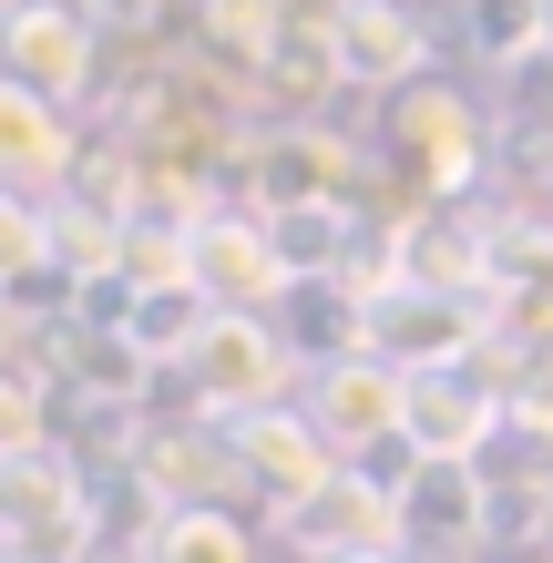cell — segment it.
Listing matches in <instances>:
<instances>
[{"instance_id":"6da1fadb","label":"cell","mask_w":553,"mask_h":563,"mask_svg":"<svg viewBox=\"0 0 553 563\" xmlns=\"http://www.w3.org/2000/svg\"><path fill=\"white\" fill-rule=\"evenodd\" d=\"M482 339H493V318H482V297L472 287H441V277H389L369 297V358H389L400 379H451V369H472Z\"/></svg>"},{"instance_id":"7a4b0ae2","label":"cell","mask_w":553,"mask_h":563,"mask_svg":"<svg viewBox=\"0 0 553 563\" xmlns=\"http://www.w3.org/2000/svg\"><path fill=\"white\" fill-rule=\"evenodd\" d=\"M175 379L195 389V410L225 430V420H256V410H287V389H298V349H287L277 318H206V339L185 349Z\"/></svg>"},{"instance_id":"3957f363","label":"cell","mask_w":553,"mask_h":563,"mask_svg":"<svg viewBox=\"0 0 553 563\" xmlns=\"http://www.w3.org/2000/svg\"><path fill=\"white\" fill-rule=\"evenodd\" d=\"M195 297H206L215 318H277L287 297H298V267H287L277 225L215 206L206 225H195Z\"/></svg>"},{"instance_id":"277c9868","label":"cell","mask_w":553,"mask_h":563,"mask_svg":"<svg viewBox=\"0 0 553 563\" xmlns=\"http://www.w3.org/2000/svg\"><path fill=\"white\" fill-rule=\"evenodd\" d=\"M298 410L318 420V441H329L339 461H369V451H400L410 430V379L389 369V358H329V369H308Z\"/></svg>"},{"instance_id":"5b68a950","label":"cell","mask_w":553,"mask_h":563,"mask_svg":"<svg viewBox=\"0 0 553 563\" xmlns=\"http://www.w3.org/2000/svg\"><path fill=\"white\" fill-rule=\"evenodd\" d=\"M215 441H225V472H236L246 492H267V503H277V522L298 512V503H318V492L349 472V461L318 441V420H308L298 400H287V410H256V420H225Z\"/></svg>"},{"instance_id":"8992f818","label":"cell","mask_w":553,"mask_h":563,"mask_svg":"<svg viewBox=\"0 0 553 563\" xmlns=\"http://www.w3.org/2000/svg\"><path fill=\"white\" fill-rule=\"evenodd\" d=\"M287 543L308 563H349V553H410V512H400V482H379L369 461H349V472L318 492V503L287 512Z\"/></svg>"},{"instance_id":"52a82bcc","label":"cell","mask_w":553,"mask_h":563,"mask_svg":"<svg viewBox=\"0 0 553 563\" xmlns=\"http://www.w3.org/2000/svg\"><path fill=\"white\" fill-rule=\"evenodd\" d=\"M318 42H329V82H349V92H400L431 62V31L400 0H329Z\"/></svg>"},{"instance_id":"ba28073f","label":"cell","mask_w":553,"mask_h":563,"mask_svg":"<svg viewBox=\"0 0 553 563\" xmlns=\"http://www.w3.org/2000/svg\"><path fill=\"white\" fill-rule=\"evenodd\" d=\"M0 62H11L21 92H42V103L73 113V92L92 82V11H82V0H11Z\"/></svg>"},{"instance_id":"9c48e42d","label":"cell","mask_w":553,"mask_h":563,"mask_svg":"<svg viewBox=\"0 0 553 563\" xmlns=\"http://www.w3.org/2000/svg\"><path fill=\"white\" fill-rule=\"evenodd\" d=\"M82 175V134H73V113L42 103V92H21V82H0V195H73Z\"/></svg>"},{"instance_id":"30bf717a","label":"cell","mask_w":553,"mask_h":563,"mask_svg":"<svg viewBox=\"0 0 553 563\" xmlns=\"http://www.w3.org/2000/svg\"><path fill=\"white\" fill-rule=\"evenodd\" d=\"M400 512H410V553H472V543H493V492H482L472 461H410Z\"/></svg>"},{"instance_id":"8fae6325","label":"cell","mask_w":553,"mask_h":563,"mask_svg":"<svg viewBox=\"0 0 553 563\" xmlns=\"http://www.w3.org/2000/svg\"><path fill=\"white\" fill-rule=\"evenodd\" d=\"M493 430H502V400H493L472 369L410 379V430H400L410 461H482V441H493Z\"/></svg>"},{"instance_id":"7c38bea8","label":"cell","mask_w":553,"mask_h":563,"mask_svg":"<svg viewBox=\"0 0 553 563\" xmlns=\"http://www.w3.org/2000/svg\"><path fill=\"white\" fill-rule=\"evenodd\" d=\"M123 225H134V216L82 206V185L52 195V277H73V287H123Z\"/></svg>"},{"instance_id":"4fadbf2b","label":"cell","mask_w":553,"mask_h":563,"mask_svg":"<svg viewBox=\"0 0 553 563\" xmlns=\"http://www.w3.org/2000/svg\"><path fill=\"white\" fill-rule=\"evenodd\" d=\"M144 563H256V543H246V522H236V512H215V503H175V512L144 533Z\"/></svg>"},{"instance_id":"5bb4252c","label":"cell","mask_w":553,"mask_h":563,"mask_svg":"<svg viewBox=\"0 0 553 563\" xmlns=\"http://www.w3.org/2000/svg\"><path fill=\"white\" fill-rule=\"evenodd\" d=\"M267 225H277V246H287V267L298 277H329L339 267V246H349V216L318 195V206H267Z\"/></svg>"},{"instance_id":"9a60e30c","label":"cell","mask_w":553,"mask_h":563,"mask_svg":"<svg viewBox=\"0 0 553 563\" xmlns=\"http://www.w3.org/2000/svg\"><path fill=\"white\" fill-rule=\"evenodd\" d=\"M431 154V185H462V154H472V123L441 103V92H410L400 103V154Z\"/></svg>"},{"instance_id":"2e32d148","label":"cell","mask_w":553,"mask_h":563,"mask_svg":"<svg viewBox=\"0 0 553 563\" xmlns=\"http://www.w3.org/2000/svg\"><path fill=\"white\" fill-rule=\"evenodd\" d=\"M0 277L11 287L52 277V206L42 195H0Z\"/></svg>"},{"instance_id":"e0dca14e","label":"cell","mask_w":553,"mask_h":563,"mask_svg":"<svg viewBox=\"0 0 553 563\" xmlns=\"http://www.w3.org/2000/svg\"><path fill=\"white\" fill-rule=\"evenodd\" d=\"M144 369H154V358L123 339V328H82V349H73V379L92 389V400H123V389H134Z\"/></svg>"},{"instance_id":"ac0fdd59","label":"cell","mask_w":553,"mask_h":563,"mask_svg":"<svg viewBox=\"0 0 553 563\" xmlns=\"http://www.w3.org/2000/svg\"><path fill=\"white\" fill-rule=\"evenodd\" d=\"M533 52H543V62H553V0H543V21H533Z\"/></svg>"},{"instance_id":"d6986e66","label":"cell","mask_w":553,"mask_h":563,"mask_svg":"<svg viewBox=\"0 0 553 563\" xmlns=\"http://www.w3.org/2000/svg\"><path fill=\"white\" fill-rule=\"evenodd\" d=\"M349 563H410V553H349Z\"/></svg>"}]
</instances>
